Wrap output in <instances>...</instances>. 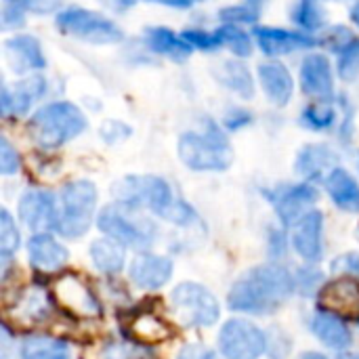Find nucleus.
<instances>
[{"label":"nucleus","mask_w":359,"mask_h":359,"mask_svg":"<svg viewBox=\"0 0 359 359\" xmlns=\"http://www.w3.org/2000/svg\"><path fill=\"white\" fill-rule=\"evenodd\" d=\"M172 276V261L160 255L137 257L130 265V280L143 290L162 288Z\"/></svg>","instance_id":"obj_22"},{"label":"nucleus","mask_w":359,"mask_h":359,"mask_svg":"<svg viewBox=\"0 0 359 359\" xmlns=\"http://www.w3.org/2000/svg\"><path fill=\"white\" fill-rule=\"evenodd\" d=\"M21 221L36 231L57 229L59 227V206L53 191L46 189H27L19 200Z\"/></svg>","instance_id":"obj_18"},{"label":"nucleus","mask_w":359,"mask_h":359,"mask_svg":"<svg viewBox=\"0 0 359 359\" xmlns=\"http://www.w3.org/2000/svg\"><path fill=\"white\" fill-rule=\"evenodd\" d=\"M334 67L343 86L359 84V34L341 53L334 55Z\"/></svg>","instance_id":"obj_34"},{"label":"nucleus","mask_w":359,"mask_h":359,"mask_svg":"<svg viewBox=\"0 0 359 359\" xmlns=\"http://www.w3.org/2000/svg\"><path fill=\"white\" fill-rule=\"evenodd\" d=\"M347 23H351L359 32V0L349 4V8H347Z\"/></svg>","instance_id":"obj_48"},{"label":"nucleus","mask_w":359,"mask_h":359,"mask_svg":"<svg viewBox=\"0 0 359 359\" xmlns=\"http://www.w3.org/2000/svg\"><path fill=\"white\" fill-rule=\"evenodd\" d=\"M292 27L320 36L330 25V13L324 0H292L288 8Z\"/></svg>","instance_id":"obj_24"},{"label":"nucleus","mask_w":359,"mask_h":359,"mask_svg":"<svg viewBox=\"0 0 359 359\" xmlns=\"http://www.w3.org/2000/svg\"><path fill=\"white\" fill-rule=\"evenodd\" d=\"M311 330L324 345H328L332 349L343 351L351 345V330L332 311H326V309L316 311V316L311 318Z\"/></svg>","instance_id":"obj_28"},{"label":"nucleus","mask_w":359,"mask_h":359,"mask_svg":"<svg viewBox=\"0 0 359 359\" xmlns=\"http://www.w3.org/2000/svg\"><path fill=\"white\" fill-rule=\"evenodd\" d=\"M217 29L221 34V40H223V50L229 57L250 61L259 53L252 29H246L240 25H229V23H217Z\"/></svg>","instance_id":"obj_30"},{"label":"nucleus","mask_w":359,"mask_h":359,"mask_svg":"<svg viewBox=\"0 0 359 359\" xmlns=\"http://www.w3.org/2000/svg\"><path fill=\"white\" fill-rule=\"evenodd\" d=\"M183 38L187 40V44L191 46L194 53H202V55H219L225 53L223 50V40L221 34L215 27H206V25H187L181 29Z\"/></svg>","instance_id":"obj_33"},{"label":"nucleus","mask_w":359,"mask_h":359,"mask_svg":"<svg viewBox=\"0 0 359 359\" xmlns=\"http://www.w3.org/2000/svg\"><path fill=\"white\" fill-rule=\"evenodd\" d=\"M111 15H126L130 11H135L141 2L145 0H99Z\"/></svg>","instance_id":"obj_46"},{"label":"nucleus","mask_w":359,"mask_h":359,"mask_svg":"<svg viewBox=\"0 0 359 359\" xmlns=\"http://www.w3.org/2000/svg\"><path fill=\"white\" fill-rule=\"evenodd\" d=\"M90 259L99 271L109 273V276L120 273L124 267V246L111 238L95 240L90 244Z\"/></svg>","instance_id":"obj_31"},{"label":"nucleus","mask_w":359,"mask_h":359,"mask_svg":"<svg viewBox=\"0 0 359 359\" xmlns=\"http://www.w3.org/2000/svg\"><path fill=\"white\" fill-rule=\"evenodd\" d=\"M212 78L223 90L236 97V101L250 103L259 95L257 72L244 59H236L227 55L212 67Z\"/></svg>","instance_id":"obj_17"},{"label":"nucleus","mask_w":359,"mask_h":359,"mask_svg":"<svg viewBox=\"0 0 359 359\" xmlns=\"http://www.w3.org/2000/svg\"><path fill=\"white\" fill-rule=\"evenodd\" d=\"M322 231H324V215L320 210L307 212L294 227L292 244L294 250L309 263H316L322 257Z\"/></svg>","instance_id":"obj_20"},{"label":"nucleus","mask_w":359,"mask_h":359,"mask_svg":"<svg viewBox=\"0 0 359 359\" xmlns=\"http://www.w3.org/2000/svg\"><path fill=\"white\" fill-rule=\"evenodd\" d=\"M19 231H17V225L11 217V212L6 208L0 210V255L2 257H8L19 248Z\"/></svg>","instance_id":"obj_41"},{"label":"nucleus","mask_w":359,"mask_h":359,"mask_svg":"<svg viewBox=\"0 0 359 359\" xmlns=\"http://www.w3.org/2000/svg\"><path fill=\"white\" fill-rule=\"evenodd\" d=\"M2 2H4V0H2Z\"/></svg>","instance_id":"obj_54"},{"label":"nucleus","mask_w":359,"mask_h":359,"mask_svg":"<svg viewBox=\"0 0 359 359\" xmlns=\"http://www.w3.org/2000/svg\"><path fill=\"white\" fill-rule=\"evenodd\" d=\"M17 316L27 322H40L48 316V303L40 290H27V294L17 303Z\"/></svg>","instance_id":"obj_39"},{"label":"nucleus","mask_w":359,"mask_h":359,"mask_svg":"<svg viewBox=\"0 0 359 359\" xmlns=\"http://www.w3.org/2000/svg\"><path fill=\"white\" fill-rule=\"evenodd\" d=\"M301 359H328L326 355H322V353H316V351H307V353H303Z\"/></svg>","instance_id":"obj_49"},{"label":"nucleus","mask_w":359,"mask_h":359,"mask_svg":"<svg viewBox=\"0 0 359 359\" xmlns=\"http://www.w3.org/2000/svg\"><path fill=\"white\" fill-rule=\"evenodd\" d=\"M219 122L223 124V128L229 135H233V133H242V130L250 128L257 122V114L248 107V103L238 101V103H231L223 109Z\"/></svg>","instance_id":"obj_37"},{"label":"nucleus","mask_w":359,"mask_h":359,"mask_svg":"<svg viewBox=\"0 0 359 359\" xmlns=\"http://www.w3.org/2000/svg\"><path fill=\"white\" fill-rule=\"evenodd\" d=\"M299 93L307 101H330L341 93L334 57L322 48L301 55L297 67Z\"/></svg>","instance_id":"obj_8"},{"label":"nucleus","mask_w":359,"mask_h":359,"mask_svg":"<svg viewBox=\"0 0 359 359\" xmlns=\"http://www.w3.org/2000/svg\"><path fill=\"white\" fill-rule=\"evenodd\" d=\"M257 72V82H259V93L267 101V105L276 109L288 107L297 93H299V82L297 74L284 59H261L255 65Z\"/></svg>","instance_id":"obj_13"},{"label":"nucleus","mask_w":359,"mask_h":359,"mask_svg":"<svg viewBox=\"0 0 359 359\" xmlns=\"http://www.w3.org/2000/svg\"><path fill=\"white\" fill-rule=\"evenodd\" d=\"M177 156L194 172H225L236 160L229 133L212 116H202L198 128L179 135Z\"/></svg>","instance_id":"obj_4"},{"label":"nucleus","mask_w":359,"mask_h":359,"mask_svg":"<svg viewBox=\"0 0 359 359\" xmlns=\"http://www.w3.org/2000/svg\"><path fill=\"white\" fill-rule=\"evenodd\" d=\"M69 259L65 246H61L48 233H38L29 240V263L40 271H57Z\"/></svg>","instance_id":"obj_26"},{"label":"nucleus","mask_w":359,"mask_h":359,"mask_svg":"<svg viewBox=\"0 0 359 359\" xmlns=\"http://www.w3.org/2000/svg\"><path fill=\"white\" fill-rule=\"evenodd\" d=\"M355 166H358V172H359V149H358V154H355Z\"/></svg>","instance_id":"obj_52"},{"label":"nucleus","mask_w":359,"mask_h":359,"mask_svg":"<svg viewBox=\"0 0 359 359\" xmlns=\"http://www.w3.org/2000/svg\"><path fill=\"white\" fill-rule=\"evenodd\" d=\"M252 36L257 42V50L263 59H288L292 55H305L309 50L320 48V40L313 34L301 32L297 27L286 25H267L261 23L252 27Z\"/></svg>","instance_id":"obj_11"},{"label":"nucleus","mask_w":359,"mask_h":359,"mask_svg":"<svg viewBox=\"0 0 359 359\" xmlns=\"http://www.w3.org/2000/svg\"><path fill=\"white\" fill-rule=\"evenodd\" d=\"M29 13L23 6L21 0H4L0 4V29L4 36L8 34H17V32H25L27 29V21H29Z\"/></svg>","instance_id":"obj_36"},{"label":"nucleus","mask_w":359,"mask_h":359,"mask_svg":"<svg viewBox=\"0 0 359 359\" xmlns=\"http://www.w3.org/2000/svg\"><path fill=\"white\" fill-rule=\"evenodd\" d=\"M265 198L273 204L276 215L284 225H294L299 223L309 208L318 202L320 191L316 189L313 183L299 181V183H282L265 191Z\"/></svg>","instance_id":"obj_14"},{"label":"nucleus","mask_w":359,"mask_h":359,"mask_svg":"<svg viewBox=\"0 0 359 359\" xmlns=\"http://www.w3.org/2000/svg\"><path fill=\"white\" fill-rule=\"evenodd\" d=\"M324 2H349V4H351V2H355V0H324Z\"/></svg>","instance_id":"obj_50"},{"label":"nucleus","mask_w":359,"mask_h":359,"mask_svg":"<svg viewBox=\"0 0 359 359\" xmlns=\"http://www.w3.org/2000/svg\"><path fill=\"white\" fill-rule=\"evenodd\" d=\"M133 208H126L122 204H109L101 210L99 215V229L120 242L122 246H133V248H147L151 246L158 229L154 223H149L147 219L135 217Z\"/></svg>","instance_id":"obj_10"},{"label":"nucleus","mask_w":359,"mask_h":359,"mask_svg":"<svg viewBox=\"0 0 359 359\" xmlns=\"http://www.w3.org/2000/svg\"><path fill=\"white\" fill-rule=\"evenodd\" d=\"M358 34L359 32L351 25V23H330V25L318 36L320 48L326 50V53H330V55L334 57V55L341 53Z\"/></svg>","instance_id":"obj_35"},{"label":"nucleus","mask_w":359,"mask_h":359,"mask_svg":"<svg viewBox=\"0 0 359 359\" xmlns=\"http://www.w3.org/2000/svg\"><path fill=\"white\" fill-rule=\"evenodd\" d=\"M111 194L118 204L133 210L147 208L175 225H189L196 219V210L179 200L170 183L158 175H126L114 183Z\"/></svg>","instance_id":"obj_3"},{"label":"nucleus","mask_w":359,"mask_h":359,"mask_svg":"<svg viewBox=\"0 0 359 359\" xmlns=\"http://www.w3.org/2000/svg\"><path fill=\"white\" fill-rule=\"evenodd\" d=\"M88 126V114L80 103L55 97L42 103L25 120V135L40 151H57L82 137Z\"/></svg>","instance_id":"obj_2"},{"label":"nucleus","mask_w":359,"mask_h":359,"mask_svg":"<svg viewBox=\"0 0 359 359\" xmlns=\"http://www.w3.org/2000/svg\"><path fill=\"white\" fill-rule=\"evenodd\" d=\"M21 166H23L21 151L13 145V141L6 135H2L0 137V175L13 177L21 170Z\"/></svg>","instance_id":"obj_42"},{"label":"nucleus","mask_w":359,"mask_h":359,"mask_svg":"<svg viewBox=\"0 0 359 359\" xmlns=\"http://www.w3.org/2000/svg\"><path fill=\"white\" fill-rule=\"evenodd\" d=\"M21 359H69V345L53 337H27L19 349Z\"/></svg>","instance_id":"obj_32"},{"label":"nucleus","mask_w":359,"mask_h":359,"mask_svg":"<svg viewBox=\"0 0 359 359\" xmlns=\"http://www.w3.org/2000/svg\"><path fill=\"white\" fill-rule=\"evenodd\" d=\"M97 185L88 179H74L59 191V227L63 238H80L88 231L97 210Z\"/></svg>","instance_id":"obj_6"},{"label":"nucleus","mask_w":359,"mask_h":359,"mask_svg":"<svg viewBox=\"0 0 359 359\" xmlns=\"http://www.w3.org/2000/svg\"><path fill=\"white\" fill-rule=\"evenodd\" d=\"M177 359H219V355H217L212 349H208L206 345L189 343V345H185V347L179 351Z\"/></svg>","instance_id":"obj_45"},{"label":"nucleus","mask_w":359,"mask_h":359,"mask_svg":"<svg viewBox=\"0 0 359 359\" xmlns=\"http://www.w3.org/2000/svg\"><path fill=\"white\" fill-rule=\"evenodd\" d=\"M55 297L63 307H67L72 313L80 316H97L99 313V303L93 297V292L74 276L59 278L55 282Z\"/></svg>","instance_id":"obj_23"},{"label":"nucleus","mask_w":359,"mask_h":359,"mask_svg":"<svg viewBox=\"0 0 359 359\" xmlns=\"http://www.w3.org/2000/svg\"><path fill=\"white\" fill-rule=\"evenodd\" d=\"M29 15L34 17H57L59 11L67 6L65 0H21Z\"/></svg>","instance_id":"obj_43"},{"label":"nucleus","mask_w":359,"mask_h":359,"mask_svg":"<svg viewBox=\"0 0 359 359\" xmlns=\"http://www.w3.org/2000/svg\"><path fill=\"white\" fill-rule=\"evenodd\" d=\"M330 200L345 212H359V181L345 168L337 166L324 179Z\"/></svg>","instance_id":"obj_25"},{"label":"nucleus","mask_w":359,"mask_h":359,"mask_svg":"<svg viewBox=\"0 0 359 359\" xmlns=\"http://www.w3.org/2000/svg\"><path fill=\"white\" fill-rule=\"evenodd\" d=\"M337 166H341L339 151L330 143H307L299 149L294 160L297 175L307 183L324 181Z\"/></svg>","instance_id":"obj_19"},{"label":"nucleus","mask_w":359,"mask_h":359,"mask_svg":"<svg viewBox=\"0 0 359 359\" xmlns=\"http://www.w3.org/2000/svg\"><path fill=\"white\" fill-rule=\"evenodd\" d=\"M133 137V126L118 118H107L99 124V139L105 145H120Z\"/></svg>","instance_id":"obj_40"},{"label":"nucleus","mask_w":359,"mask_h":359,"mask_svg":"<svg viewBox=\"0 0 359 359\" xmlns=\"http://www.w3.org/2000/svg\"><path fill=\"white\" fill-rule=\"evenodd\" d=\"M147 4H156V6H162V8H170V11H191L194 6H198L196 0H145Z\"/></svg>","instance_id":"obj_47"},{"label":"nucleus","mask_w":359,"mask_h":359,"mask_svg":"<svg viewBox=\"0 0 359 359\" xmlns=\"http://www.w3.org/2000/svg\"><path fill=\"white\" fill-rule=\"evenodd\" d=\"M330 269L337 276H355V278H359V255L349 252V255L339 257L337 261H332Z\"/></svg>","instance_id":"obj_44"},{"label":"nucleus","mask_w":359,"mask_h":359,"mask_svg":"<svg viewBox=\"0 0 359 359\" xmlns=\"http://www.w3.org/2000/svg\"><path fill=\"white\" fill-rule=\"evenodd\" d=\"M139 40L154 59H164V61L183 65L194 57V50L183 38L181 29H175L164 23L145 25Z\"/></svg>","instance_id":"obj_16"},{"label":"nucleus","mask_w":359,"mask_h":359,"mask_svg":"<svg viewBox=\"0 0 359 359\" xmlns=\"http://www.w3.org/2000/svg\"><path fill=\"white\" fill-rule=\"evenodd\" d=\"M53 25L59 36L90 46H122L126 42V32L118 19L105 11L82 4H67L53 19Z\"/></svg>","instance_id":"obj_5"},{"label":"nucleus","mask_w":359,"mask_h":359,"mask_svg":"<svg viewBox=\"0 0 359 359\" xmlns=\"http://www.w3.org/2000/svg\"><path fill=\"white\" fill-rule=\"evenodd\" d=\"M320 303L326 311H359V284L353 280H337L322 288Z\"/></svg>","instance_id":"obj_29"},{"label":"nucleus","mask_w":359,"mask_h":359,"mask_svg":"<svg viewBox=\"0 0 359 359\" xmlns=\"http://www.w3.org/2000/svg\"><path fill=\"white\" fill-rule=\"evenodd\" d=\"M271 0H236L229 4H223L217 11V23H229L240 25L246 29H252L261 25V19L267 11Z\"/></svg>","instance_id":"obj_27"},{"label":"nucleus","mask_w":359,"mask_h":359,"mask_svg":"<svg viewBox=\"0 0 359 359\" xmlns=\"http://www.w3.org/2000/svg\"><path fill=\"white\" fill-rule=\"evenodd\" d=\"M2 59L13 78L46 74L48 69V55L42 40L27 29L2 38Z\"/></svg>","instance_id":"obj_12"},{"label":"nucleus","mask_w":359,"mask_h":359,"mask_svg":"<svg viewBox=\"0 0 359 359\" xmlns=\"http://www.w3.org/2000/svg\"><path fill=\"white\" fill-rule=\"evenodd\" d=\"M297 282L282 265L267 263L246 271L229 292V307L233 311L269 316L282 309V305L294 294Z\"/></svg>","instance_id":"obj_1"},{"label":"nucleus","mask_w":359,"mask_h":359,"mask_svg":"<svg viewBox=\"0 0 359 359\" xmlns=\"http://www.w3.org/2000/svg\"><path fill=\"white\" fill-rule=\"evenodd\" d=\"M339 359H359V355H341Z\"/></svg>","instance_id":"obj_51"},{"label":"nucleus","mask_w":359,"mask_h":359,"mask_svg":"<svg viewBox=\"0 0 359 359\" xmlns=\"http://www.w3.org/2000/svg\"><path fill=\"white\" fill-rule=\"evenodd\" d=\"M299 126L313 135L334 133L341 124V107L337 99L330 101H307L299 111Z\"/></svg>","instance_id":"obj_21"},{"label":"nucleus","mask_w":359,"mask_h":359,"mask_svg":"<svg viewBox=\"0 0 359 359\" xmlns=\"http://www.w3.org/2000/svg\"><path fill=\"white\" fill-rule=\"evenodd\" d=\"M219 349L225 359H259L267 349V337L252 322L229 320L221 328Z\"/></svg>","instance_id":"obj_15"},{"label":"nucleus","mask_w":359,"mask_h":359,"mask_svg":"<svg viewBox=\"0 0 359 359\" xmlns=\"http://www.w3.org/2000/svg\"><path fill=\"white\" fill-rule=\"evenodd\" d=\"M196 2H198V4H202V2H206V0H196Z\"/></svg>","instance_id":"obj_53"},{"label":"nucleus","mask_w":359,"mask_h":359,"mask_svg":"<svg viewBox=\"0 0 359 359\" xmlns=\"http://www.w3.org/2000/svg\"><path fill=\"white\" fill-rule=\"evenodd\" d=\"M53 80L46 74H32L6 80L0 84V116L2 120H27L42 103L48 101Z\"/></svg>","instance_id":"obj_7"},{"label":"nucleus","mask_w":359,"mask_h":359,"mask_svg":"<svg viewBox=\"0 0 359 359\" xmlns=\"http://www.w3.org/2000/svg\"><path fill=\"white\" fill-rule=\"evenodd\" d=\"M170 307L177 320L187 328L215 326L221 316V307L215 294L196 282L179 284L170 294Z\"/></svg>","instance_id":"obj_9"},{"label":"nucleus","mask_w":359,"mask_h":359,"mask_svg":"<svg viewBox=\"0 0 359 359\" xmlns=\"http://www.w3.org/2000/svg\"><path fill=\"white\" fill-rule=\"evenodd\" d=\"M133 334L141 343H162V341H166L170 337V330L156 316L143 313V316L135 318V322H133Z\"/></svg>","instance_id":"obj_38"}]
</instances>
